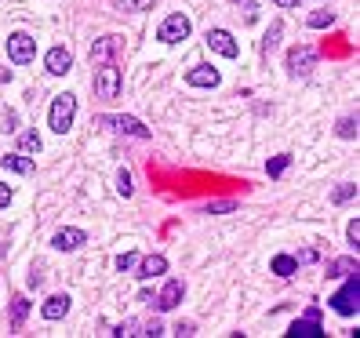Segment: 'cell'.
<instances>
[{"instance_id":"1","label":"cell","mask_w":360,"mask_h":338,"mask_svg":"<svg viewBox=\"0 0 360 338\" xmlns=\"http://www.w3.org/2000/svg\"><path fill=\"white\" fill-rule=\"evenodd\" d=\"M73 116H76V98L73 95H59L55 106H51V131L66 135L73 127Z\"/></svg>"},{"instance_id":"2","label":"cell","mask_w":360,"mask_h":338,"mask_svg":"<svg viewBox=\"0 0 360 338\" xmlns=\"http://www.w3.org/2000/svg\"><path fill=\"white\" fill-rule=\"evenodd\" d=\"M95 95L98 98H117L120 95V70L113 62H102V70L95 73Z\"/></svg>"},{"instance_id":"3","label":"cell","mask_w":360,"mask_h":338,"mask_svg":"<svg viewBox=\"0 0 360 338\" xmlns=\"http://www.w3.org/2000/svg\"><path fill=\"white\" fill-rule=\"evenodd\" d=\"M357 298H360V280L350 273L346 288H342L339 295H331V309H335V313H342V317H353V313H357Z\"/></svg>"},{"instance_id":"4","label":"cell","mask_w":360,"mask_h":338,"mask_svg":"<svg viewBox=\"0 0 360 338\" xmlns=\"http://www.w3.org/2000/svg\"><path fill=\"white\" fill-rule=\"evenodd\" d=\"M33 55H36V41L30 33H11L8 36V59L15 62V66H25Z\"/></svg>"},{"instance_id":"5","label":"cell","mask_w":360,"mask_h":338,"mask_svg":"<svg viewBox=\"0 0 360 338\" xmlns=\"http://www.w3.org/2000/svg\"><path fill=\"white\" fill-rule=\"evenodd\" d=\"M189 19L186 15H171V19H164L160 22V30H157V41H164V44H178V41H186L189 36Z\"/></svg>"},{"instance_id":"6","label":"cell","mask_w":360,"mask_h":338,"mask_svg":"<svg viewBox=\"0 0 360 338\" xmlns=\"http://www.w3.org/2000/svg\"><path fill=\"white\" fill-rule=\"evenodd\" d=\"M313 66H317V51H313V47L299 44V47H291V51H288V70H291L295 76L313 73Z\"/></svg>"},{"instance_id":"7","label":"cell","mask_w":360,"mask_h":338,"mask_svg":"<svg viewBox=\"0 0 360 338\" xmlns=\"http://www.w3.org/2000/svg\"><path fill=\"white\" fill-rule=\"evenodd\" d=\"M204 41H208L211 51H218V55H226V59H237V55H240L237 41H233L226 30H208V36H204Z\"/></svg>"},{"instance_id":"8","label":"cell","mask_w":360,"mask_h":338,"mask_svg":"<svg viewBox=\"0 0 360 338\" xmlns=\"http://www.w3.org/2000/svg\"><path fill=\"white\" fill-rule=\"evenodd\" d=\"M102 124L117 127L124 135H135V138H149V127L142 120H135V116H102Z\"/></svg>"},{"instance_id":"9","label":"cell","mask_w":360,"mask_h":338,"mask_svg":"<svg viewBox=\"0 0 360 338\" xmlns=\"http://www.w3.org/2000/svg\"><path fill=\"white\" fill-rule=\"evenodd\" d=\"M120 51H124L120 36H102V41H95V47H92V62H113Z\"/></svg>"},{"instance_id":"10","label":"cell","mask_w":360,"mask_h":338,"mask_svg":"<svg viewBox=\"0 0 360 338\" xmlns=\"http://www.w3.org/2000/svg\"><path fill=\"white\" fill-rule=\"evenodd\" d=\"M44 66H47L51 76H62V73H70L73 55H70L66 47H51V51H47V59H44Z\"/></svg>"},{"instance_id":"11","label":"cell","mask_w":360,"mask_h":338,"mask_svg":"<svg viewBox=\"0 0 360 338\" xmlns=\"http://www.w3.org/2000/svg\"><path fill=\"white\" fill-rule=\"evenodd\" d=\"M182 295H186L182 280H168V284H164V291H160V298H157V309H160V313H168V309H175L178 302H182Z\"/></svg>"},{"instance_id":"12","label":"cell","mask_w":360,"mask_h":338,"mask_svg":"<svg viewBox=\"0 0 360 338\" xmlns=\"http://www.w3.org/2000/svg\"><path fill=\"white\" fill-rule=\"evenodd\" d=\"M186 81H189L193 87H218V70H215V66H193V70L186 73Z\"/></svg>"},{"instance_id":"13","label":"cell","mask_w":360,"mask_h":338,"mask_svg":"<svg viewBox=\"0 0 360 338\" xmlns=\"http://www.w3.org/2000/svg\"><path fill=\"white\" fill-rule=\"evenodd\" d=\"M160 273H168V258H164V255H149V258H142V262H138V273H135V277H138V280H149V277H160Z\"/></svg>"},{"instance_id":"14","label":"cell","mask_w":360,"mask_h":338,"mask_svg":"<svg viewBox=\"0 0 360 338\" xmlns=\"http://www.w3.org/2000/svg\"><path fill=\"white\" fill-rule=\"evenodd\" d=\"M84 240H87V237H84V229H59V233H55V240H51V244H55L59 251H76Z\"/></svg>"},{"instance_id":"15","label":"cell","mask_w":360,"mask_h":338,"mask_svg":"<svg viewBox=\"0 0 360 338\" xmlns=\"http://www.w3.org/2000/svg\"><path fill=\"white\" fill-rule=\"evenodd\" d=\"M41 313H44V320H62L70 313V295H51L41 306Z\"/></svg>"},{"instance_id":"16","label":"cell","mask_w":360,"mask_h":338,"mask_svg":"<svg viewBox=\"0 0 360 338\" xmlns=\"http://www.w3.org/2000/svg\"><path fill=\"white\" fill-rule=\"evenodd\" d=\"M0 164H4L8 171H15V175H33L36 171V164L25 157V153H8V157H0Z\"/></svg>"},{"instance_id":"17","label":"cell","mask_w":360,"mask_h":338,"mask_svg":"<svg viewBox=\"0 0 360 338\" xmlns=\"http://www.w3.org/2000/svg\"><path fill=\"white\" fill-rule=\"evenodd\" d=\"M25 317H30V302H25V295H15L11 298V331H22Z\"/></svg>"},{"instance_id":"18","label":"cell","mask_w":360,"mask_h":338,"mask_svg":"<svg viewBox=\"0 0 360 338\" xmlns=\"http://www.w3.org/2000/svg\"><path fill=\"white\" fill-rule=\"evenodd\" d=\"M291 338H299V335H306V338H310V335H324V328H320V324L313 320V317H306V320H299V324H295V328L288 331Z\"/></svg>"},{"instance_id":"19","label":"cell","mask_w":360,"mask_h":338,"mask_svg":"<svg viewBox=\"0 0 360 338\" xmlns=\"http://www.w3.org/2000/svg\"><path fill=\"white\" fill-rule=\"evenodd\" d=\"M295 269H299V262H295L291 255H277L273 258V273H277V277H291Z\"/></svg>"},{"instance_id":"20","label":"cell","mask_w":360,"mask_h":338,"mask_svg":"<svg viewBox=\"0 0 360 338\" xmlns=\"http://www.w3.org/2000/svg\"><path fill=\"white\" fill-rule=\"evenodd\" d=\"M350 273H357V262H353V258H339V262L328 266V277H350Z\"/></svg>"},{"instance_id":"21","label":"cell","mask_w":360,"mask_h":338,"mask_svg":"<svg viewBox=\"0 0 360 338\" xmlns=\"http://www.w3.org/2000/svg\"><path fill=\"white\" fill-rule=\"evenodd\" d=\"M19 146H22V153H41L44 142H41V135H36V131H25V135L19 138Z\"/></svg>"},{"instance_id":"22","label":"cell","mask_w":360,"mask_h":338,"mask_svg":"<svg viewBox=\"0 0 360 338\" xmlns=\"http://www.w3.org/2000/svg\"><path fill=\"white\" fill-rule=\"evenodd\" d=\"M288 164H291V157H288V153H280V157H273V160H269V167H266V171H269V178H280V175L288 171Z\"/></svg>"},{"instance_id":"23","label":"cell","mask_w":360,"mask_h":338,"mask_svg":"<svg viewBox=\"0 0 360 338\" xmlns=\"http://www.w3.org/2000/svg\"><path fill=\"white\" fill-rule=\"evenodd\" d=\"M117 4V11H146L153 8V0H113Z\"/></svg>"},{"instance_id":"24","label":"cell","mask_w":360,"mask_h":338,"mask_svg":"<svg viewBox=\"0 0 360 338\" xmlns=\"http://www.w3.org/2000/svg\"><path fill=\"white\" fill-rule=\"evenodd\" d=\"M335 22V15H331V11H317V15H310V25L313 30H324V25H331Z\"/></svg>"},{"instance_id":"25","label":"cell","mask_w":360,"mask_h":338,"mask_svg":"<svg viewBox=\"0 0 360 338\" xmlns=\"http://www.w3.org/2000/svg\"><path fill=\"white\" fill-rule=\"evenodd\" d=\"M339 135H342V138H353V135H357V120H353V116L339 120Z\"/></svg>"},{"instance_id":"26","label":"cell","mask_w":360,"mask_h":338,"mask_svg":"<svg viewBox=\"0 0 360 338\" xmlns=\"http://www.w3.org/2000/svg\"><path fill=\"white\" fill-rule=\"evenodd\" d=\"M135 262H138V255H135V251H124V255H120V258H117V269H120V273H124V269H131V266H135Z\"/></svg>"},{"instance_id":"27","label":"cell","mask_w":360,"mask_h":338,"mask_svg":"<svg viewBox=\"0 0 360 338\" xmlns=\"http://www.w3.org/2000/svg\"><path fill=\"white\" fill-rule=\"evenodd\" d=\"M117 189L124 193V197H131V175H127V171L117 175Z\"/></svg>"},{"instance_id":"28","label":"cell","mask_w":360,"mask_h":338,"mask_svg":"<svg viewBox=\"0 0 360 338\" xmlns=\"http://www.w3.org/2000/svg\"><path fill=\"white\" fill-rule=\"evenodd\" d=\"M353 193H357V186H342V189H335V197H331V200H335V204H346Z\"/></svg>"},{"instance_id":"29","label":"cell","mask_w":360,"mask_h":338,"mask_svg":"<svg viewBox=\"0 0 360 338\" xmlns=\"http://www.w3.org/2000/svg\"><path fill=\"white\" fill-rule=\"evenodd\" d=\"M346 237H350V244H360V222H357V218L346 226Z\"/></svg>"},{"instance_id":"30","label":"cell","mask_w":360,"mask_h":338,"mask_svg":"<svg viewBox=\"0 0 360 338\" xmlns=\"http://www.w3.org/2000/svg\"><path fill=\"white\" fill-rule=\"evenodd\" d=\"M8 204H11V186L0 182V207H8Z\"/></svg>"},{"instance_id":"31","label":"cell","mask_w":360,"mask_h":338,"mask_svg":"<svg viewBox=\"0 0 360 338\" xmlns=\"http://www.w3.org/2000/svg\"><path fill=\"white\" fill-rule=\"evenodd\" d=\"M0 120H4V131H15V113H4Z\"/></svg>"},{"instance_id":"32","label":"cell","mask_w":360,"mask_h":338,"mask_svg":"<svg viewBox=\"0 0 360 338\" xmlns=\"http://www.w3.org/2000/svg\"><path fill=\"white\" fill-rule=\"evenodd\" d=\"M193 331H197L193 324H178V328H175V335H193Z\"/></svg>"},{"instance_id":"33","label":"cell","mask_w":360,"mask_h":338,"mask_svg":"<svg viewBox=\"0 0 360 338\" xmlns=\"http://www.w3.org/2000/svg\"><path fill=\"white\" fill-rule=\"evenodd\" d=\"M237 4L248 8V19H255V0H237Z\"/></svg>"},{"instance_id":"34","label":"cell","mask_w":360,"mask_h":338,"mask_svg":"<svg viewBox=\"0 0 360 338\" xmlns=\"http://www.w3.org/2000/svg\"><path fill=\"white\" fill-rule=\"evenodd\" d=\"M277 8H299V0H273Z\"/></svg>"}]
</instances>
